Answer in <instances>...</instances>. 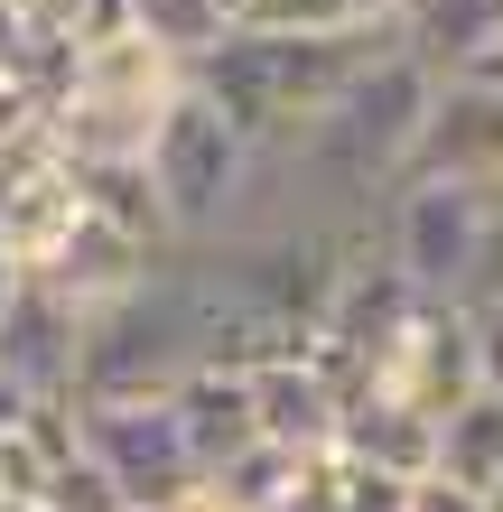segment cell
Returning a JSON list of instances; mask_svg holds the SVG:
<instances>
[{"label": "cell", "mask_w": 503, "mask_h": 512, "mask_svg": "<svg viewBox=\"0 0 503 512\" xmlns=\"http://www.w3.org/2000/svg\"><path fill=\"white\" fill-rule=\"evenodd\" d=\"M75 438L84 457L112 475L122 503H187L205 485V457L187 438L168 391H103V401H75Z\"/></svg>", "instance_id": "8992f818"}, {"label": "cell", "mask_w": 503, "mask_h": 512, "mask_svg": "<svg viewBox=\"0 0 503 512\" xmlns=\"http://www.w3.org/2000/svg\"><path fill=\"white\" fill-rule=\"evenodd\" d=\"M485 512H503V475H494V485H485Z\"/></svg>", "instance_id": "f1b7e54d"}, {"label": "cell", "mask_w": 503, "mask_h": 512, "mask_svg": "<svg viewBox=\"0 0 503 512\" xmlns=\"http://www.w3.org/2000/svg\"><path fill=\"white\" fill-rule=\"evenodd\" d=\"M243 28H280V38H392L401 0H243Z\"/></svg>", "instance_id": "2e32d148"}, {"label": "cell", "mask_w": 503, "mask_h": 512, "mask_svg": "<svg viewBox=\"0 0 503 512\" xmlns=\"http://www.w3.org/2000/svg\"><path fill=\"white\" fill-rule=\"evenodd\" d=\"M476 298H503V187H485V289Z\"/></svg>", "instance_id": "603a6c76"}, {"label": "cell", "mask_w": 503, "mask_h": 512, "mask_svg": "<svg viewBox=\"0 0 503 512\" xmlns=\"http://www.w3.org/2000/svg\"><path fill=\"white\" fill-rule=\"evenodd\" d=\"M168 401H177V419H187L205 475H215L243 438H261V429H252V373H243V364H187V373L168 382Z\"/></svg>", "instance_id": "4fadbf2b"}, {"label": "cell", "mask_w": 503, "mask_h": 512, "mask_svg": "<svg viewBox=\"0 0 503 512\" xmlns=\"http://www.w3.org/2000/svg\"><path fill=\"white\" fill-rule=\"evenodd\" d=\"M112 512H177V503H112Z\"/></svg>", "instance_id": "83f0119b"}, {"label": "cell", "mask_w": 503, "mask_h": 512, "mask_svg": "<svg viewBox=\"0 0 503 512\" xmlns=\"http://www.w3.org/2000/svg\"><path fill=\"white\" fill-rule=\"evenodd\" d=\"M354 391H382V401H410V410H448L457 391H476V364H466V298H420V308L364 354V382Z\"/></svg>", "instance_id": "52a82bcc"}, {"label": "cell", "mask_w": 503, "mask_h": 512, "mask_svg": "<svg viewBox=\"0 0 503 512\" xmlns=\"http://www.w3.org/2000/svg\"><path fill=\"white\" fill-rule=\"evenodd\" d=\"M354 391L317 364V354H271V364H252V429L271 447H299V457H317V447H336V419H345Z\"/></svg>", "instance_id": "9c48e42d"}, {"label": "cell", "mask_w": 503, "mask_h": 512, "mask_svg": "<svg viewBox=\"0 0 503 512\" xmlns=\"http://www.w3.org/2000/svg\"><path fill=\"white\" fill-rule=\"evenodd\" d=\"M19 56H28V10L0 0V66H19Z\"/></svg>", "instance_id": "cb8c5ba5"}, {"label": "cell", "mask_w": 503, "mask_h": 512, "mask_svg": "<svg viewBox=\"0 0 503 512\" xmlns=\"http://www.w3.org/2000/svg\"><path fill=\"white\" fill-rule=\"evenodd\" d=\"M494 38H503V0H401V47L429 56L438 75H457Z\"/></svg>", "instance_id": "5bb4252c"}, {"label": "cell", "mask_w": 503, "mask_h": 512, "mask_svg": "<svg viewBox=\"0 0 503 512\" xmlns=\"http://www.w3.org/2000/svg\"><path fill=\"white\" fill-rule=\"evenodd\" d=\"M168 252H177V243H150L140 224L103 215V205L84 196V224L66 233V243H56V261L38 270V289H56V298H66V308L84 317V308H112L122 289H140V280H150V270H159Z\"/></svg>", "instance_id": "ba28073f"}, {"label": "cell", "mask_w": 503, "mask_h": 512, "mask_svg": "<svg viewBox=\"0 0 503 512\" xmlns=\"http://www.w3.org/2000/svg\"><path fill=\"white\" fill-rule=\"evenodd\" d=\"M19 10H28V0H19Z\"/></svg>", "instance_id": "4dcf8cb0"}, {"label": "cell", "mask_w": 503, "mask_h": 512, "mask_svg": "<svg viewBox=\"0 0 503 512\" xmlns=\"http://www.w3.org/2000/svg\"><path fill=\"white\" fill-rule=\"evenodd\" d=\"M140 177H150V196H159L168 243L196 252V243H224V233L252 215L261 149L224 122V103L205 94V84H177L159 131H150V149H140Z\"/></svg>", "instance_id": "7a4b0ae2"}, {"label": "cell", "mask_w": 503, "mask_h": 512, "mask_svg": "<svg viewBox=\"0 0 503 512\" xmlns=\"http://www.w3.org/2000/svg\"><path fill=\"white\" fill-rule=\"evenodd\" d=\"M131 28H140V38H150L159 56H177V66H196L205 47H224L233 10H224V0H131Z\"/></svg>", "instance_id": "ac0fdd59"}, {"label": "cell", "mask_w": 503, "mask_h": 512, "mask_svg": "<svg viewBox=\"0 0 503 512\" xmlns=\"http://www.w3.org/2000/svg\"><path fill=\"white\" fill-rule=\"evenodd\" d=\"M327 457H336V447H327ZM401 494H410V475H382V466L336 457V512H401Z\"/></svg>", "instance_id": "44dd1931"}, {"label": "cell", "mask_w": 503, "mask_h": 512, "mask_svg": "<svg viewBox=\"0 0 503 512\" xmlns=\"http://www.w3.org/2000/svg\"><path fill=\"white\" fill-rule=\"evenodd\" d=\"M299 447H271V438H243V447H233V457L215 466V475H205V485H215L233 512H280L289 494H299Z\"/></svg>", "instance_id": "e0dca14e"}, {"label": "cell", "mask_w": 503, "mask_h": 512, "mask_svg": "<svg viewBox=\"0 0 503 512\" xmlns=\"http://www.w3.org/2000/svg\"><path fill=\"white\" fill-rule=\"evenodd\" d=\"M0 382L19 401H66L75 391V308L56 289H38V280H28V298L0 326Z\"/></svg>", "instance_id": "8fae6325"}, {"label": "cell", "mask_w": 503, "mask_h": 512, "mask_svg": "<svg viewBox=\"0 0 503 512\" xmlns=\"http://www.w3.org/2000/svg\"><path fill=\"white\" fill-rule=\"evenodd\" d=\"M448 485L466 494H485L494 475H503V401L494 391H457L448 410H438V457H429Z\"/></svg>", "instance_id": "9a60e30c"}, {"label": "cell", "mask_w": 503, "mask_h": 512, "mask_svg": "<svg viewBox=\"0 0 503 512\" xmlns=\"http://www.w3.org/2000/svg\"><path fill=\"white\" fill-rule=\"evenodd\" d=\"M457 75H476V84H494V94H503V38H494V47H476Z\"/></svg>", "instance_id": "484cf974"}, {"label": "cell", "mask_w": 503, "mask_h": 512, "mask_svg": "<svg viewBox=\"0 0 503 512\" xmlns=\"http://www.w3.org/2000/svg\"><path fill=\"white\" fill-rule=\"evenodd\" d=\"M177 84H187V66L159 56L140 28H122V38H103V47H75L66 84H56V112H47V140L66 149L75 168H131L140 149H150Z\"/></svg>", "instance_id": "3957f363"}, {"label": "cell", "mask_w": 503, "mask_h": 512, "mask_svg": "<svg viewBox=\"0 0 503 512\" xmlns=\"http://www.w3.org/2000/svg\"><path fill=\"white\" fill-rule=\"evenodd\" d=\"M466 364H476V391L503 401V298H466Z\"/></svg>", "instance_id": "ffe728a7"}, {"label": "cell", "mask_w": 503, "mask_h": 512, "mask_svg": "<svg viewBox=\"0 0 503 512\" xmlns=\"http://www.w3.org/2000/svg\"><path fill=\"white\" fill-rule=\"evenodd\" d=\"M224 10H233V19H243V0H224Z\"/></svg>", "instance_id": "f546056e"}, {"label": "cell", "mask_w": 503, "mask_h": 512, "mask_svg": "<svg viewBox=\"0 0 503 512\" xmlns=\"http://www.w3.org/2000/svg\"><path fill=\"white\" fill-rule=\"evenodd\" d=\"M177 512H233V503H224L215 485H196V494H187V503H177Z\"/></svg>", "instance_id": "4316f807"}, {"label": "cell", "mask_w": 503, "mask_h": 512, "mask_svg": "<svg viewBox=\"0 0 503 512\" xmlns=\"http://www.w3.org/2000/svg\"><path fill=\"white\" fill-rule=\"evenodd\" d=\"M131 28V0H28V38L75 56V47H103Z\"/></svg>", "instance_id": "d6986e66"}, {"label": "cell", "mask_w": 503, "mask_h": 512, "mask_svg": "<svg viewBox=\"0 0 503 512\" xmlns=\"http://www.w3.org/2000/svg\"><path fill=\"white\" fill-rule=\"evenodd\" d=\"M401 512H485V494H466V485H448V475H410V494H401Z\"/></svg>", "instance_id": "7402d4cb"}, {"label": "cell", "mask_w": 503, "mask_h": 512, "mask_svg": "<svg viewBox=\"0 0 503 512\" xmlns=\"http://www.w3.org/2000/svg\"><path fill=\"white\" fill-rule=\"evenodd\" d=\"M336 457L382 466V475H429V457H438V410H410V401H382V391H354L345 419H336Z\"/></svg>", "instance_id": "7c38bea8"}, {"label": "cell", "mask_w": 503, "mask_h": 512, "mask_svg": "<svg viewBox=\"0 0 503 512\" xmlns=\"http://www.w3.org/2000/svg\"><path fill=\"white\" fill-rule=\"evenodd\" d=\"M410 168L503 187V94L476 84V75H438V103H429V131H420V159Z\"/></svg>", "instance_id": "30bf717a"}, {"label": "cell", "mask_w": 503, "mask_h": 512, "mask_svg": "<svg viewBox=\"0 0 503 512\" xmlns=\"http://www.w3.org/2000/svg\"><path fill=\"white\" fill-rule=\"evenodd\" d=\"M373 47L382 38H280V28H243L233 19L224 47H205L187 66V84H205L252 149H289L354 75H364Z\"/></svg>", "instance_id": "6da1fadb"}, {"label": "cell", "mask_w": 503, "mask_h": 512, "mask_svg": "<svg viewBox=\"0 0 503 512\" xmlns=\"http://www.w3.org/2000/svg\"><path fill=\"white\" fill-rule=\"evenodd\" d=\"M19 298H28V261L0 243V326H10V308H19Z\"/></svg>", "instance_id": "d4e9b609"}, {"label": "cell", "mask_w": 503, "mask_h": 512, "mask_svg": "<svg viewBox=\"0 0 503 512\" xmlns=\"http://www.w3.org/2000/svg\"><path fill=\"white\" fill-rule=\"evenodd\" d=\"M187 364H196V336H187V270H177V252L140 289H122L112 308L75 317V401H103V391H168Z\"/></svg>", "instance_id": "277c9868"}, {"label": "cell", "mask_w": 503, "mask_h": 512, "mask_svg": "<svg viewBox=\"0 0 503 512\" xmlns=\"http://www.w3.org/2000/svg\"><path fill=\"white\" fill-rule=\"evenodd\" d=\"M382 252L420 298H476L485 289V187L476 177H438L410 168L392 196H382Z\"/></svg>", "instance_id": "5b68a950"}]
</instances>
